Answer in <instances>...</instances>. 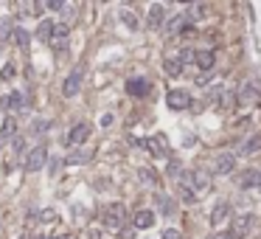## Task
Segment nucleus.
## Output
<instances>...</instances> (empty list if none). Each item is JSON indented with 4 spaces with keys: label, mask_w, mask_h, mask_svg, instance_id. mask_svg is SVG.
I'll use <instances>...</instances> for the list:
<instances>
[{
    "label": "nucleus",
    "mask_w": 261,
    "mask_h": 239,
    "mask_svg": "<svg viewBox=\"0 0 261 239\" xmlns=\"http://www.w3.org/2000/svg\"><path fill=\"white\" fill-rule=\"evenodd\" d=\"M258 191H261V186H258Z\"/></svg>",
    "instance_id": "c9c22d12"
},
{
    "label": "nucleus",
    "mask_w": 261,
    "mask_h": 239,
    "mask_svg": "<svg viewBox=\"0 0 261 239\" xmlns=\"http://www.w3.org/2000/svg\"><path fill=\"white\" fill-rule=\"evenodd\" d=\"M261 186V169H247V172L239 178V189L250 191V189H258Z\"/></svg>",
    "instance_id": "9d476101"
},
{
    "label": "nucleus",
    "mask_w": 261,
    "mask_h": 239,
    "mask_svg": "<svg viewBox=\"0 0 261 239\" xmlns=\"http://www.w3.org/2000/svg\"><path fill=\"white\" fill-rule=\"evenodd\" d=\"M17 135V118H3V124H0V138L3 141H9V138H14Z\"/></svg>",
    "instance_id": "4468645a"
},
{
    "label": "nucleus",
    "mask_w": 261,
    "mask_h": 239,
    "mask_svg": "<svg viewBox=\"0 0 261 239\" xmlns=\"http://www.w3.org/2000/svg\"><path fill=\"white\" fill-rule=\"evenodd\" d=\"M127 93L135 96V98H143V96L152 93V85H149L146 79H140V76H135V79H127Z\"/></svg>",
    "instance_id": "0eeeda50"
},
{
    "label": "nucleus",
    "mask_w": 261,
    "mask_h": 239,
    "mask_svg": "<svg viewBox=\"0 0 261 239\" xmlns=\"http://www.w3.org/2000/svg\"><path fill=\"white\" fill-rule=\"evenodd\" d=\"M45 160H48V149L45 147H34L28 152V158H25V172H40L45 166Z\"/></svg>",
    "instance_id": "20e7f679"
},
{
    "label": "nucleus",
    "mask_w": 261,
    "mask_h": 239,
    "mask_svg": "<svg viewBox=\"0 0 261 239\" xmlns=\"http://www.w3.org/2000/svg\"><path fill=\"white\" fill-rule=\"evenodd\" d=\"M236 169V155H231V152H222L216 158V166H213V172L219 175V178H228V175Z\"/></svg>",
    "instance_id": "423d86ee"
},
{
    "label": "nucleus",
    "mask_w": 261,
    "mask_h": 239,
    "mask_svg": "<svg viewBox=\"0 0 261 239\" xmlns=\"http://www.w3.org/2000/svg\"><path fill=\"white\" fill-rule=\"evenodd\" d=\"M45 129H48V121H34V129H31V132H34V135H43Z\"/></svg>",
    "instance_id": "cd10ccee"
},
{
    "label": "nucleus",
    "mask_w": 261,
    "mask_h": 239,
    "mask_svg": "<svg viewBox=\"0 0 261 239\" xmlns=\"http://www.w3.org/2000/svg\"><path fill=\"white\" fill-rule=\"evenodd\" d=\"M132 225H135V228H140V231L152 228V225H155V211H149V209L138 211V214L132 217Z\"/></svg>",
    "instance_id": "9b49d317"
},
{
    "label": "nucleus",
    "mask_w": 261,
    "mask_h": 239,
    "mask_svg": "<svg viewBox=\"0 0 261 239\" xmlns=\"http://www.w3.org/2000/svg\"><path fill=\"white\" fill-rule=\"evenodd\" d=\"M54 28H56V25L51 23V20H40V25H36V40L51 43V40H54Z\"/></svg>",
    "instance_id": "ddd939ff"
},
{
    "label": "nucleus",
    "mask_w": 261,
    "mask_h": 239,
    "mask_svg": "<svg viewBox=\"0 0 261 239\" xmlns=\"http://www.w3.org/2000/svg\"><path fill=\"white\" fill-rule=\"evenodd\" d=\"M166 105H169L171 110H185V107L191 105V93L189 90H169L166 93Z\"/></svg>",
    "instance_id": "39448f33"
},
{
    "label": "nucleus",
    "mask_w": 261,
    "mask_h": 239,
    "mask_svg": "<svg viewBox=\"0 0 261 239\" xmlns=\"http://www.w3.org/2000/svg\"><path fill=\"white\" fill-rule=\"evenodd\" d=\"M36 239H45V236H36Z\"/></svg>",
    "instance_id": "f704fd0d"
},
{
    "label": "nucleus",
    "mask_w": 261,
    "mask_h": 239,
    "mask_svg": "<svg viewBox=\"0 0 261 239\" xmlns=\"http://www.w3.org/2000/svg\"><path fill=\"white\" fill-rule=\"evenodd\" d=\"M90 138V124H76V127L67 132V147H79Z\"/></svg>",
    "instance_id": "1a4fd4ad"
},
{
    "label": "nucleus",
    "mask_w": 261,
    "mask_h": 239,
    "mask_svg": "<svg viewBox=\"0 0 261 239\" xmlns=\"http://www.w3.org/2000/svg\"><path fill=\"white\" fill-rule=\"evenodd\" d=\"M85 160H90V152H79V155H70V158H67V163H85Z\"/></svg>",
    "instance_id": "b1692460"
},
{
    "label": "nucleus",
    "mask_w": 261,
    "mask_h": 239,
    "mask_svg": "<svg viewBox=\"0 0 261 239\" xmlns=\"http://www.w3.org/2000/svg\"><path fill=\"white\" fill-rule=\"evenodd\" d=\"M43 220H45V222H51V220H56V217H54V211H43Z\"/></svg>",
    "instance_id": "7c9ffc66"
},
{
    "label": "nucleus",
    "mask_w": 261,
    "mask_h": 239,
    "mask_svg": "<svg viewBox=\"0 0 261 239\" xmlns=\"http://www.w3.org/2000/svg\"><path fill=\"white\" fill-rule=\"evenodd\" d=\"M113 124V116H101V127H109Z\"/></svg>",
    "instance_id": "473e14b6"
},
{
    "label": "nucleus",
    "mask_w": 261,
    "mask_h": 239,
    "mask_svg": "<svg viewBox=\"0 0 261 239\" xmlns=\"http://www.w3.org/2000/svg\"><path fill=\"white\" fill-rule=\"evenodd\" d=\"M180 194H182V200H185V202H194V191H191V189H185V186H180Z\"/></svg>",
    "instance_id": "bb28decb"
},
{
    "label": "nucleus",
    "mask_w": 261,
    "mask_h": 239,
    "mask_svg": "<svg viewBox=\"0 0 261 239\" xmlns=\"http://www.w3.org/2000/svg\"><path fill=\"white\" fill-rule=\"evenodd\" d=\"M0 76H3V79H12V76H14V65H6Z\"/></svg>",
    "instance_id": "c756f323"
},
{
    "label": "nucleus",
    "mask_w": 261,
    "mask_h": 239,
    "mask_svg": "<svg viewBox=\"0 0 261 239\" xmlns=\"http://www.w3.org/2000/svg\"><path fill=\"white\" fill-rule=\"evenodd\" d=\"M211 239H233L231 233H211Z\"/></svg>",
    "instance_id": "2f4dec72"
},
{
    "label": "nucleus",
    "mask_w": 261,
    "mask_h": 239,
    "mask_svg": "<svg viewBox=\"0 0 261 239\" xmlns=\"http://www.w3.org/2000/svg\"><path fill=\"white\" fill-rule=\"evenodd\" d=\"M6 101H9V107H14V110H20V107H23V101H25V98H23V93H12V96L6 98Z\"/></svg>",
    "instance_id": "4be33fe9"
},
{
    "label": "nucleus",
    "mask_w": 261,
    "mask_h": 239,
    "mask_svg": "<svg viewBox=\"0 0 261 239\" xmlns=\"http://www.w3.org/2000/svg\"><path fill=\"white\" fill-rule=\"evenodd\" d=\"M255 225V217L253 214H242V217H236L233 220V233L231 236H239V239H244L250 233V228Z\"/></svg>",
    "instance_id": "6e6552de"
},
{
    "label": "nucleus",
    "mask_w": 261,
    "mask_h": 239,
    "mask_svg": "<svg viewBox=\"0 0 261 239\" xmlns=\"http://www.w3.org/2000/svg\"><path fill=\"white\" fill-rule=\"evenodd\" d=\"M45 9H51V12H62V9H67V6L59 3V0H51V3H45Z\"/></svg>",
    "instance_id": "c85d7f7f"
},
{
    "label": "nucleus",
    "mask_w": 261,
    "mask_h": 239,
    "mask_svg": "<svg viewBox=\"0 0 261 239\" xmlns=\"http://www.w3.org/2000/svg\"><path fill=\"white\" fill-rule=\"evenodd\" d=\"M197 67H200V71H211L213 65H216V54H213V51H197Z\"/></svg>",
    "instance_id": "f8f14e48"
},
{
    "label": "nucleus",
    "mask_w": 261,
    "mask_h": 239,
    "mask_svg": "<svg viewBox=\"0 0 261 239\" xmlns=\"http://www.w3.org/2000/svg\"><path fill=\"white\" fill-rule=\"evenodd\" d=\"M14 43L20 45V48H28V43H31V34L25 28H14Z\"/></svg>",
    "instance_id": "aec40b11"
},
{
    "label": "nucleus",
    "mask_w": 261,
    "mask_h": 239,
    "mask_svg": "<svg viewBox=\"0 0 261 239\" xmlns=\"http://www.w3.org/2000/svg\"><path fill=\"white\" fill-rule=\"evenodd\" d=\"M163 67H166V74H169V76H180V74H182V62H180V56H169V59L163 62Z\"/></svg>",
    "instance_id": "6ab92c4d"
},
{
    "label": "nucleus",
    "mask_w": 261,
    "mask_h": 239,
    "mask_svg": "<svg viewBox=\"0 0 261 239\" xmlns=\"http://www.w3.org/2000/svg\"><path fill=\"white\" fill-rule=\"evenodd\" d=\"M228 214H231V206H228V202H216L213 211H211V222L213 225H216V222H225Z\"/></svg>",
    "instance_id": "a211bd4d"
},
{
    "label": "nucleus",
    "mask_w": 261,
    "mask_h": 239,
    "mask_svg": "<svg viewBox=\"0 0 261 239\" xmlns=\"http://www.w3.org/2000/svg\"><path fill=\"white\" fill-rule=\"evenodd\" d=\"M158 206H160V211H163L166 217H169L171 211H174V202H171V200H169V197H166V194H158Z\"/></svg>",
    "instance_id": "412c9836"
},
{
    "label": "nucleus",
    "mask_w": 261,
    "mask_h": 239,
    "mask_svg": "<svg viewBox=\"0 0 261 239\" xmlns=\"http://www.w3.org/2000/svg\"><path fill=\"white\" fill-rule=\"evenodd\" d=\"M163 12L166 9L160 6V3H152V6H149V28H160V23H163Z\"/></svg>",
    "instance_id": "dca6fc26"
},
{
    "label": "nucleus",
    "mask_w": 261,
    "mask_h": 239,
    "mask_svg": "<svg viewBox=\"0 0 261 239\" xmlns=\"http://www.w3.org/2000/svg\"><path fill=\"white\" fill-rule=\"evenodd\" d=\"M51 239H62V236H51Z\"/></svg>",
    "instance_id": "72a5a7b5"
},
{
    "label": "nucleus",
    "mask_w": 261,
    "mask_h": 239,
    "mask_svg": "<svg viewBox=\"0 0 261 239\" xmlns=\"http://www.w3.org/2000/svg\"><path fill=\"white\" fill-rule=\"evenodd\" d=\"M121 20L129 25V28H138V20H135V14H132V12H121Z\"/></svg>",
    "instance_id": "5701e85b"
},
{
    "label": "nucleus",
    "mask_w": 261,
    "mask_h": 239,
    "mask_svg": "<svg viewBox=\"0 0 261 239\" xmlns=\"http://www.w3.org/2000/svg\"><path fill=\"white\" fill-rule=\"evenodd\" d=\"M255 152H261V132H255L253 138H247V141H244V147H242L244 158H250V155H255Z\"/></svg>",
    "instance_id": "2eb2a0df"
},
{
    "label": "nucleus",
    "mask_w": 261,
    "mask_h": 239,
    "mask_svg": "<svg viewBox=\"0 0 261 239\" xmlns=\"http://www.w3.org/2000/svg\"><path fill=\"white\" fill-rule=\"evenodd\" d=\"M82 76H85V67H73V71H70V74H67L65 76V85H62V96H65V98H73V96H76V93H79L82 90Z\"/></svg>",
    "instance_id": "f03ea898"
},
{
    "label": "nucleus",
    "mask_w": 261,
    "mask_h": 239,
    "mask_svg": "<svg viewBox=\"0 0 261 239\" xmlns=\"http://www.w3.org/2000/svg\"><path fill=\"white\" fill-rule=\"evenodd\" d=\"M169 178H180V163L177 160H169Z\"/></svg>",
    "instance_id": "a878e982"
},
{
    "label": "nucleus",
    "mask_w": 261,
    "mask_h": 239,
    "mask_svg": "<svg viewBox=\"0 0 261 239\" xmlns=\"http://www.w3.org/2000/svg\"><path fill=\"white\" fill-rule=\"evenodd\" d=\"M67 34H70V28H67L65 23L56 25V28H54V40H51V43H54V48H65V45H67Z\"/></svg>",
    "instance_id": "f3484780"
},
{
    "label": "nucleus",
    "mask_w": 261,
    "mask_h": 239,
    "mask_svg": "<svg viewBox=\"0 0 261 239\" xmlns=\"http://www.w3.org/2000/svg\"><path fill=\"white\" fill-rule=\"evenodd\" d=\"M160 239H182V236H180V231H177V228H166Z\"/></svg>",
    "instance_id": "393cba45"
},
{
    "label": "nucleus",
    "mask_w": 261,
    "mask_h": 239,
    "mask_svg": "<svg viewBox=\"0 0 261 239\" xmlns=\"http://www.w3.org/2000/svg\"><path fill=\"white\" fill-rule=\"evenodd\" d=\"M135 144H138V147H143V149H149V152L155 155V158H166V138L163 135H155V138H135Z\"/></svg>",
    "instance_id": "7ed1b4c3"
},
{
    "label": "nucleus",
    "mask_w": 261,
    "mask_h": 239,
    "mask_svg": "<svg viewBox=\"0 0 261 239\" xmlns=\"http://www.w3.org/2000/svg\"><path fill=\"white\" fill-rule=\"evenodd\" d=\"M104 225L109 228V231H118V228L124 225V220H127V209H124L121 202H109V206H104Z\"/></svg>",
    "instance_id": "f257e3e1"
}]
</instances>
